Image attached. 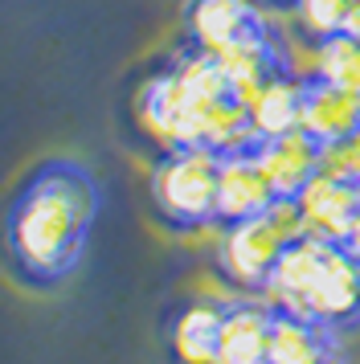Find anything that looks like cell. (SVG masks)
Returning <instances> with one entry per match:
<instances>
[{"mask_svg":"<svg viewBox=\"0 0 360 364\" xmlns=\"http://www.w3.org/2000/svg\"><path fill=\"white\" fill-rule=\"evenodd\" d=\"M102 209V188L74 156H49L16 181L0 217V250L16 287L49 295L78 270Z\"/></svg>","mask_w":360,"mask_h":364,"instance_id":"cell-1","label":"cell"},{"mask_svg":"<svg viewBox=\"0 0 360 364\" xmlns=\"http://www.w3.org/2000/svg\"><path fill=\"white\" fill-rule=\"evenodd\" d=\"M266 303L287 307L336 336L360 331V262L340 242L295 233L275 262Z\"/></svg>","mask_w":360,"mask_h":364,"instance_id":"cell-2","label":"cell"},{"mask_svg":"<svg viewBox=\"0 0 360 364\" xmlns=\"http://www.w3.org/2000/svg\"><path fill=\"white\" fill-rule=\"evenodd\" d=\"M217 168L213 148H164L147 172L152 213L168 233H201L217 221Z\"/></svg>","mask_w":360,"mask_h":364,"instance_id":"cell-3","label":"cell"},{"mask_svg":"<svg viewBox=\"0 0 360 364\" xmlns=\"http://www.w3.org/2000/svg\"><path fill=\"white\" fill-rule=\"evenodd\" d=\"M295 233H303V217H299L295 200H275L262 217H250V221H238V225L221 230V242H217L221 279L242 295L266 299L278 254Z\"/></svg>","mask_w":360,"mask_h":364,"instance_id":"cell-4","label":"cell"},{"mask_svg":"<svg viewBox=\"0 0 360 364\" xmlns=\"http://www.w3.org/2000/svg\"><path fill=\"white\" fill-rule=\"evenodd\" d=\"M262 0H180V29L193 50L221 53L266 25Z\"/></svg>","mask_w":360,"mask_h":364,"instance_id":"cell-5","label":"cell"},{"mask_svg":"<svg viewBox=\"0 0 360 364\" xmlns=\"http://www.w3.org/2000/svg\"><path fill=\"white\" fill-rule=\"evenodd\" d=\"M275 200H278L275 188H270L258 156H254V139L233 151H221V168H217V221H213V230H229L238 221L262 217Z\"/></svg>","mask_w":360,"mask_h":364,"instance_id":"cell-6","label":"cell"},{"mask_svg":"<svg viewBox=\"0 0 360 364\" xmlns=\"http://www.w3.org/2000/svg\"><path fill=\"white\" fill-rule=\"evenodd\" d=\"M295 205H299V217H303V233L340 242L344 230L360 213V181L319 168L307 181V188L295 197Z\"/></svg>","mask_w":360,"mask_h":364,"instance_id":"cell-7","label":"cell"},{"mask_svg":"<svg viewBox=\"0 0 360 364\" xmlns=\"http://www.w3.org/2000/svg\"><path fill=\"white\" fill-rule=\"evenodd\" d=\"M299 127L315 139V144H340L360 127V95L344 90V86L327 82L324 74H303V90H299Z\"/></svg>","mask_w":360,"mask_h":364,"instance_id":"cell-8","label":"cell"},{"mask_svg":"<svg viewBox=\"0 0 360 364\" xmlns=\"http://www.w3.org/2000/svg\"><path fill=\"white\" fill-rule=\"evenodd\" d=\"M254 156L278 200H295L307 188L311 176L324 168V144H315L303 127L270 135V139H254Z\"/></svg>","mask_w":360,"mask_h":364,"instance_id":"cell-9","label":"cell"},{"mask_svg":"<svg viewBox=\"0 0 360 364\" xmlns=\"http://www.w3.org/2000/svg\"><path fill=\"white\" fill-rule=\"evenodd\" d=\"M221 315H226V299H193L180 303L168 331H164V348L172 364H217V340H221Z\"/></svg>","mask_w":360,"mask_h":364,"instance_id":"cell-10","label":"cell"},{"mask_svg":"<svg viewBox=\"0 0 360 364\" xmlns=\"http://www.w3.org/2000/svg\"><path fill=\"white\" fill-rule=\"evenodd\" d=\"M270 352V303L258 295L226 299L217 364H266Z\"/></svg>","mask_w":360,"mask_h":364,"instance_id":"cell-11","label":"cell"},{"mask_svg":"<svg viewBox=\"0 0 360 364\" xmlns=\"http://www.w3.org/2000/svg\"><path fill=\"white\" fill-rule=\"evenodd\" d=\"M332 348H340L336 331H327L319 323L303 319V315L270 303V352H266V364H307L315 356L332 352Z\"/></svg>","mask_w":360,"mask_h":364,"instance_id":"cell-12","label":"cell"},{"mask_svg":"<svg viewBox=\"0 0 360 364\" xmlns=\"http://www.w3.org/2000/svg\"><path fill=\"white\" fill-rule=\"evenodd\" d=\"M299 90H303V74H282L270 78L258 95L250 99V132L254 139H270V135L295 132L299 127Z\"/></svg>","mask_w":360,"mask_h":364,"instance_id":"cell-13","label":"cell"},{"mask_svg":"<svg viewBox=\"0 0 360 364\" xmlns=\"http://www.w3.org/2000/svg\"><path fill=\"white\" fill-rule=\"evenodd\" d=\"M315 74H324L327 82L360 95V37H352V33L324 37L315 46Z\"/></svg>","mask_w":360,"mask_h":364,"instance_id":"cell-14","label":"cell"},{"mask_svg":"<svg viewBox=\"0 0 360 364\" xmlns=\"http://www.w3.org/2000/svg\"><path fill=\"white\" fill-rule=\"evenodd\" d=\"M348 13H352V0H299L295 4V29L315 50L324 37L344 33Z\"/></svg>","mask_w":360,"mask_h":364,"instance_id":"cell-15","label":"cell"},{"mask_svg":"<svg viewBox=\"0 0 360 364\" xmlns=\"http://www.w3.org/2000/svg\"><path fill=\"white\" fill-rule=\"evenodd\" d=\"M324 168H327V172H340V176L360 181V127L348 135V139L324 148Z\"/></svg>","mask_w":360,"mask_h":364,"instance_id":"cell-16","label":"cell"},{"mask_svg":"<svg viewBox=\"0 0 360 364\" xmlns=\"http://www.w3.org/2000/svg\"><path fill=\"white\" fill-rule=\"evenodd\" d=\"M340 246H344V250H348V254H352V258H356V262H360V213H356V221H352V225L344 230Z\"/></svg>","mask_w":360,"mask_h":364,"instance_id":"cell-17","label":"cell"},{"mask_svg":"<svg viewBox=\"0 0 360 364\" xmlns=\"http://www.w3.org/2000/svg\"><path fill=\"white\" fill-rule=\"evenodd\" d=\"M344 33L360 37V0H352V13H348V25H344Z\"/></svg>","mask_w":360,"mask_h":364,"instance_id":"cell-18","label":"cell"},{"mask_svg":"<svg viewBox=\"0 0 360 364\" xmlns=\"http://www.w3.org/2000/svg\"><path fill=\"white\" fill-rule=\"evenodd\" d=\"M307 364H348V360H344V348H332V352H324V356H315Z\"/></svg>","mask_w":360,"mask_h":364,"instance_id":"cell-19","label":"cell"},{"mask_svg":"<svg viewBox=\"0 0 360 364\" xmlns=\"http://www.w3.org/2000/svg\"><path fill=\"white\" fill-rule=\"evenodd\" d=\"M299 0H262V9H275V13H295Z\"/></svg>","mask_w":360,"mask_h":364,"instance_id":"cell-20","label":"cell"}]
</instances>
